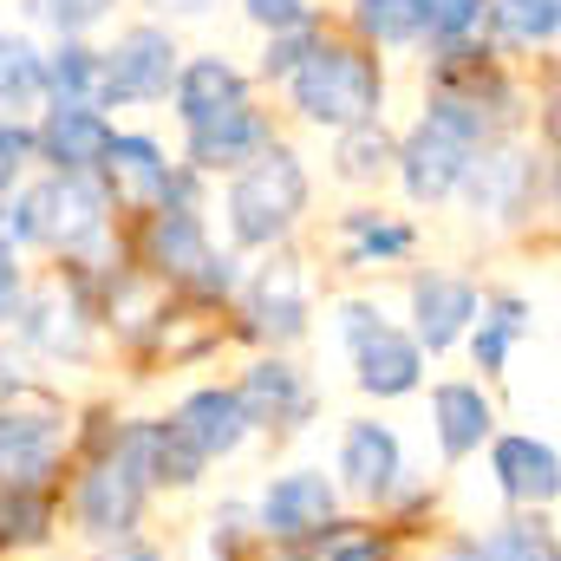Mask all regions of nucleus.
<instances>
[{
    "mask_svg": "<svg viewBox=\"0 0 561 561\" xmlns=\"http://www.w3.org/2000/svg\"><path fill=\"white\" fill-rule=\"evenodd\" d=\"M477 307H483V320H490V327H503L510 340H523V333H529V300L496 294V300H477Z\"/></svg>",
    "mask_w": 561,
    "mask_h": 561,
    "instance_id": "37",
    "label": "nucleus"
},
{
    "mask_svg": "<svg viewBox=\"0 0 561 561\" xmlns=\"http://www.w3.org/2000/svg\"><path fill=\"white\" fill-rule=\"evenodd\" d=\"M431 419H437V444H444V457H470L483 437H490V399L477 392V386H437L431 392Z\"/></svg>",
    "mask_w": 561,
    "mask_h": 561,
    "instance_id": "24",
    "label": "nucleus"
},
{
    "mask_svg": "<svg viewBox=\"0 0 561 561\" xmlns=\"http://www.w3.org/2000/svg\"><path fill=\"white\" fill-rule=\"evenodd\" d=\"M340 236H346V249H340V262L346 268H373V262H405L412 255V222H399V216H379V209H346L340 216Z\"/></svg>",
    "mask_w": 561,
    "mask_h": 561,
    "instance_id": "23",
    "label": "nucleus"
},
{
    "mask_svg": "<svg viewBox=\"0 0 561 561\" xmlns=\"http://www.w3.org/2000/svg\"><path fill=\"white\" fill-rule=\"evenodd\" d=\"M483 33L510 53H556L561 0H483Z\"/></svg>",
    "mask_w": 561,
    "mask_h": 561,
    "instance_id": "20",
    "label": "nucleus"
},
{
    "mask_svg": "<svg viewBox=\"0 0 561 561\" xmlns=\"http://www.w3.org/2000/svg\"><path fill=\"white\" fill-rule=\"evenodd\" d=\"M340 340L353 346V373L373 399H405L424 379V353L412 333H399L373 300H346L340 307Z\"/></svg>",
    "mask_w": 561,
    "mask_h": 561,
    "instance_id": "6",
    "label": "nucleus"
},
{
    "mask_svg": "<svg viewBox=\"0 0 561 561\" xmlns=\"http://www.w3.org/2000/svg\"><path fill=\"white\" fill-rule=\"evenodd\" d=\"M379 556H386L379 536H333L327 529V561H379Z\"/></svg>",
    "mask_w": 561,
    "mask_h": 561,
    "instance_id": "40",
    "label": "nucleus"
},
{
    "mask_svg": "<svg viewBox=\"0 0 561 561\" xmlns=\"http://www.w3.org/2000/svg\"><path fill=\"white\" fill-rule=\"evenodd\" d=\"M170 431L209 463V457H229L242 437H249V419H242V405H236V392H222V386H203V392H190L183 405H176V419Z\"/></svg>",
    "mask_w": 561,
    "mask_h": 561,
    "instance_id": "17",
    "label": "nucleus"
},
{
    "mask_svg": "<svg viewBox=\"0 0 561 561\" xmlns=\"http://www.w3.org/2000/svg\"><path fill=\"white\" fill-rule=\"evenodd\" d=\"M46 105V46L20 26H0V118H26Z\"/></svg>",
    "mask_w": 561,
    "mask_h": 561,
    "instance_id": "19",
    "label": "nucleus"
},
{
    "mask_svg": "<svg viewBox=\"0 0 561 561\" xmlns=\"http://www.w3.org/2000/svg\"><path fill=\"white\" fill-rule=\"evenodd\" d=\"M236 268H242L236 255H209V262L196 268V280H190V294H196V300H222V294H236V287H242Z\"/></svg>",
    "mask_w": 561,
    "mask_h": 561,
    "instance_id": "36",
    "label": "nucleus"
},
{
    "mask_svg": "<svg viewBox=\"0 0 561 561\" xmlns=\"http://www.w3.org/2000/svg\"><path fill=\"white\" fill-rule=\"evenodd\" d=\"M26 163H39L33 150V118H0V190H13L26 176Z\"/></svg>",
    "mask_w": 561,
    "mask_h": 561,
    "instance_id": "34",
    "label": "nucleus"
},
{
    "mask_svg": "<svg viewBox=\"0 0 561 561\" xmlns=\"http://www.w3.org/2000/svg\"><path fill=\"white\" fill-rule=\"evenodd\" d=\"M470 353H477V366H483V373H503V359H510V333L483 320V327H477V340H470Z\"/></svg>",
    "mask_w": 561,
    "mask_h": 561,
    "instance_id": "39",
    "label": "nucleus"
},
{
    "mask_svg": "<svg viewBox=\"0 0 561 561\" xmlns=\"http://www.w3.org/2000/svg\"><path fill=\"white\" fill-rule=\"evenodd\" d=\"M392 170H399V183H405L412 203H450L457 183H463V170H470V144L450 138L431 118H419L405 138H392Z\"/></svg>",
    "mask_w": 561,
    "mask_h": 561,
    "instance_id": "8",
    "label": "nucleus"
},
{
    "mask_svg": "<svg viewBox=\"0 0 561 561\" xmlns=\"http://www.w3.org/2000/svg\"><path fill=\"white\" fill-rule=\"evenodd\" d=\"M46 536V496L39 483H7L0 490V542H39Z\"/></svg>",
    "mask_w": 561,
    "mask_h": 561,
    "instance_id": "33",
    "label": "nucleus"
},
{
    "mask_svg": "<svg viewBox=\"0 0 561 561\" xmlns=\"http://www.w3.org/2000/svg\"><path fill=\"white\" fill-rule=\"evenodd\" d=\"M236 405H242V419L249 424H300L313 412V392H307V379L287 366V359H262L249 379H242V392H236Z\"/></svg>",
    "mask_w": 561,
    "mask_h": 561,
    "instance_id": "18",
    "label": "nucleus"
},
{
    "mask_svg": "<svg viewBox=\"0 0 561 561\" xmlns=\"http://www.w3.org/2000/svg\"><path fill=\"white\" fill-rule=\"evenodd\" d=\"M483 39V0H424V53Z\"/></svg>",
    "mask_w": 561,
    "mask_h": 561,
    "instance_id": "31",
    "label": "nucleus"
},
{
    "mask_svg": "<svg viewBox=\"0 0 561 561\" xmlns=\"http://www.w3.org/2000/svg\"><path fill=\"white\" fill-rule=\"evenodd\" d=\"M20 222H26V249H53L72 262L112 236V190L99 176L46 170L39 183L20 190Z\"/></svg>",
    "mask_w": 561,
    "mask_h": 561,
    "instance_id": "3",
    "label": "nucleus"
},
{
    "mask_svg": "<svg viewBox=\"0 0 561 561\" xmlns=\"http://www.w3.org/2000/svg\"><path fill=\"white\" fill-rule=\"evenodd\" d=\"M320 33H327V20H320V13H313V20H300V26L262 33V79H268V85H287V79L300 72V59L320 46Z\"/></svg>",
    "mask_w": 561,
    "mask_h": 561,
    "instance_id": "30",
    "label": "nucleus"
},
{
    "mask_svg": "<svg viewBox=\"0 0 561 561\" xmlns=\"http://www.w3.org/2000/svg\"><path fill=\"white\" fill-rule=\"evenodd\" d=\"M249 99H255V85H249V72H242L236 59H222V53H196V59H190V53H183L176 85H170V112H176L183 131H196V125H209V118L249 105Z\"/></svg>",
    "mask_w": 561,
    "mask_h": 561,
    "instance_id": "9",
    "label": "nucleus"
},
{
    "mask_svg": "<svg viewBox=\"0 0 561 561\" xmlns=\"http://www.w3.org/2000/svg\"><path fill=\"white\" fill-rule=\"evenodd\" d=\"M353 39L373 53H405L424 46V0H353Z\"/></svg>",
    "mask_w": 561,
    "mask_h": 561,
    "instance_id": "25",
    "label": "nucleus"
},
{
    "mask_svg": "<svg viewBox=\"0 0 561 561\" xmlns=\"http://www.w3.org/2000/svg\"><path fill=\"white\" fill-rule=\"evenodd\" d=\"M209 255H216V249H209L203 209H170V203H157V209H150V222H144V268H150L157 280L190 287L196 268H203Z\"/></svg>",
    "mask_w": 561,
    "mask_h": 561,
    "instance_id": "11",
    "label": "nucleus"
},
{
    "mask_svg": "<svg viewBox=\"0 0 561 561\" xmlns=\"http://www.w3.org/2000/svg\"><path fill=\"white\" fill-rule=\"evenodd\" d=\"M556 450L536 444V437H503L496 444V483L516 496V503H549L556 496Z\"/></svg>",
    "mask_w": 561,
    "mask_h": 561,
    "instance_id": "27",
    "label": "nucleus"
},
{
    "mask_svg": "<svg viewBox=\"0 0 561 561\" xmlns=\"http://www.w3.org/2000/svg\"><path fill=\"white\" fill-rule=\"evenodd\" d=\"M170 157H163V144L150 138V131H118L112 150H105V170H99V183L118 196V203H138V209H157L163 203V190H170Z\"/></svg>",
    "mask_w": 561,
    "mask_h": 561,
    "instance_id": "16",
    "label": "nucleus"
},
{
    "mask_svg": "<svg viewBox=\"0 0 561 561\" xmlns=\"http://www.w3.org/2000/svg\"><path fill=\"white\" fill-rule=\"evenodd\" d=\"M340 470H346L353 490L386 496V490L399 483V470H405L399 437H392L386 424H346V437H340Z\"/></svg>",
    "mask_w": 561,
    "mask_h": 561,
    "instance_id": "22",
    "label": "nucleus"
},
{
    "mask_svg": "<svg viewBox=\"0 0 561 561\" xmlns=\"http://www.w3.org/2000/svg\"><path fill=\"white\" fill-rule=\"evenodd\" d=\"M99 53H105V112L112 105H163L176 85V66H183L176 26H163V20L118 26V39Z\"/></svg>",
    "mask_w": 561,
    "mask_h": 561,
    "instance_id": "5",
    "label": "nucleus"
},
{
    "mask_svg": "<svg viewBox=\"0 0 561 561\" xmlns=\"http://www.w3.org/2000/svg\"><path fill=\"white\" fill-rule=\"evenodd\" d=\"M46 105H92V112H105V53L92 39H59L46 53Z\"/></svg>",
    "mask_w": 561,
    "mask_h": 561,
    "instance_id": "21",
    "label": "nucleus"
},
{
    "mask_svg": "<svg viewBox=\"0 0 561 561\" xmlns=\"http://www.w3.org/2000/svg\"><path fill=\"white\" fill-rule=\"evenodd\" d=\"M333 163H340V176L346 183H373V176H386L392 170V131L373 118V125H353V131H333Z\"/></svg>",
    "mask_w": 561,
    "mask_h": 561,
    "instance_id": "28",
    "label": "nucleus"
},
{
    "mask_svg": "<svg viewBox=\"0 0 561 561\" xmlns=\"http://www.w3.org/2000/svg\"><path fill=\"white\" fill-rule=\"evenodd\" d=\"M268 144H275V125H268V112L255 99L236 105V112H222V118H209V125H196V131H183V150H190V170L196 176H209V170H229L236 176Z\"/></svg>",
    "mask_w": 561,
    "mask_h": 561,
    "instance_id": "10",
    "label": "nucleus"
},
{
    "mask_svg": "<svg viewBox=\"0 0 561 561\" xmlns=\"http://www.w3.org/2000/svg\"><path fill=\"white\" fill-rule=\"evenodd\" d=\"M477 561H556V529L549 523H503L496 536H483Z\"/></svg>",
    "mask_w": 561,
    "mask_h": 561,
    "instance_id": "32",
    "label": "nucleus"
},
{
    "mask_svg": "<svg viewBox=\"0 0 561 561\" xmlns=\"http://www.w3.org/2000/svg\"><path fill=\"white\" fill-rule=\"evenodd\" d=\"M20 13L39 20V26L59 33V39H92V33L118 13V0H20Z\"/></svg>",
    "mask_w": 561,
    "mask_h": 561,
    "instance_id": "29",
    "label": "nucleus"
},
{
    "mask_svg": "<svg viewBox=\"0 0 561 561\" xmlns=\"http://www.w3.org/2000/svg\"><path fill=\"white\" fill-rule=\"evenodd\" d=\"M20 333L33 340V346H46V353H85V307L79 300H66V294H33V300H20Z\"/></svg>",
    "mask_w": 561,
    "mask_h": 561,
    "instance_id": "26",
    "label": "nucleus"
},
{
    "mask_svg": "<svg viewBox=\"0 0 561 561\" xmlns=\"http://www.w3.org/2000/svg\"><path fill=\"white\" fill-rule=\"evenodd\" d=\"M242 320H249L255 340H275V346L300 340L307 333V280H300V268L294 262H268L242 294Z\"/></svg>",
    "mask_w": 561,
    "mask_h": 561,
    "instance_id": "14",
    "label": "nucleus"
},
{
    "mask_svg": "<svg viewBox=\"0 0 561 561\" xmlns=\"http://www.w3.org/2000/svg\"><path fill=\"white\" fill-rule=\"evenodd\" d=\"M457 196H470V209L490 216V222H523L549 196V150L536 157L529 144H510V138L477 144Z\"/></svg>",
    "mask_w": 561,
    "mask_h": 561,
    "instance_id": "4",
    "label": "nucleus"
},
{
    "mask_svg": "<svg viewBox=\"0 0 561 561\" xmlns=\"http://www.w3.org/2000/svg\"><path fill=\"white\" fill-rule=\"evenodd\" d=\"M20 300H26V280H20V255L13 249H0V327L20 313Z\"/></svg>",
    "mask_w": 561,
    "mask_h": 561,
    "instance_id": "38",
    "label": "nucleus"
},
{
    "mask_svg": "<svg viewBox=\"0 0 561 561\" xmlns=\"http://www.w3.org/2000/svg\"><path fill=\"white\" fill-rule=\"evenodd\" d=\"M157 20H196V13H209L216 0H144Z\"/></svg>",
    "mask_w": 561,
    "mask_h": 561,
    "instance_id": "41",
    "label": "nucleus"
},
{
    "mask_svg": "<svg viewBox=\"0 0 561 561\" xmlns=\"http://www.w3.org/2000/svg\"><path fill=\"white\" fill-rule=\"evenodd\" d=\"M477 287L457 275H419L412 280V340L419 353H450L463 340V327L477 320Z\"/></svg>",
    "mask_w": 561,
    "mask_h": 561,
    "instance_id": "13",
    "label": "nucleus"
},
{
    "mask_svg": "<svg viewBox=\"0 0 561 561\" xmlns=\"http://www.w3.org/2000/svg\"><path fill=\"white\" fill-rule=\"evenodd\" d=\"M105 561H157V549H144V542H131V536H118V549Z\"/></svg>",
    "mask_w": 561,
    "mask_h": 561,
    "instance_id": "42",
    "label": "nucleus"
},
{
    "mask_svg": "<svg viewBox=\"0 0 561 561\" xmlns=\"http://www.w3.org/2000/svg\"><path fill=\"white\" fill-rule=\"evenodd\" d=\"M242 13H249V26H262V33H280V26L313 20V7H307V0H242Z\"/></svg>",
    "mask_w": 561,
    "mask_h": 561,
    "instance_id": "35",
    "label": "nucleus"
},
{
    "mask_svg": "<svg viewBox=\"0 0 561 561\" xmlns=\"http://www.w3.org/2000/svg\"><path fill=\"white\" fill-rule=\"evenodd\" d=\"M275 561H313V556H300V549H280V556Z\"/></svg>",
    "mask_w": 561,
    "mask_h": 561,
    "instance_id": "43",
    "label": "nucleus"
},
{
    "mask_svg": "<svg viewBox=\"0 0 561 561\" xmlns=\"http://www.w3.org/2000/svg\"><path fill=\"white\" fill-rule=\"evenodd\" d=\"M118 138V125L92 105H39L33 118V150L46 170H66V176H99L105 170V150Z\"/></svg>",
    "mask_w": 561,
    "mask_h": 561,
    "instance_id": "7",
    "label": "nucleus"
},
{
    "mask_svg": "<svg viewBox=\"0 0 561 561\" xmlns=\"http://www.w3.org/2000/svg\"><path fill=\"white\" fill-rule=\"evenodd\" d=\"M144 510V477L112 450L105 463H92V477L79 483V523L99 536V542H118V536H131V523H138Z\"/></svg>",
    "mask_w": 561,
    "mask_h": 561,
    "instance_id": "12",
    "label": "nucleus"
},
{
    "mask_svg": "<svg viewBox=\"0 0 561 561\" xmlns=\"http://www.w3.org/2000/svg\"><path fill=\"white\" fill-rule=\"evenodd\" d=\"M262 529L275 536V542H307V536H327L333 529V483L320 477V470H294V477H280L275 490L262 496Z\"/></svg>",
    "mask_w": 561,
    "mask_h": 561,
    "instance_id": "15",
    "label": "nucleus"
},
{
    "mask_svg": "<svg viewBox=\"0 0 561 561\" xmlns=\"http://www.w3.org/2000/svg\"><path fill=\"white\" fill-rule=\"evenodd\" d=\"M307 163L294 144H268L262 157H249L236 176H229V196H222V216H229V236L236 249H275L294 236V222L307 216Z\"/></svg>",
    "mask_w": 561,
    "mask_h": 561,
    "instance_id": "2",
    "label": "nucleus"
},
{
    "mask_svg": "<svg viewBox=\"0 0 561 561\" xmlns=\"http://www.w3.org/2000/svg\"><path fill=\"white\" fill-rule=\"evenodd\" d=\"M287 105L320 131H353L386 112V59L353 33H320V46L287 79Z\"/></svg>",
    "mask_w": 561,
    "mask_h": 561,
    "instance_id": "1",
    "label": "nucleus"
}]
</instances>
